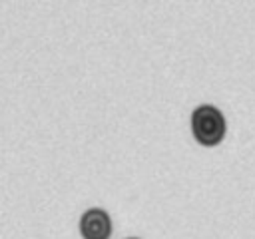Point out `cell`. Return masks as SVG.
I'll return each instance as SVG.
<instances>
[{
  "label": "cell",
  "mask_w": 255,
  "mask_h": 239,
  "mask_svg": "<svg viewBox=\"0 0 255 239\" xmlns=\"http://www.w3.org/2000/svg\"><path fill=\"white\" fill-rule=\"evenodd\" d=\"M191 129L201 145H217L225 135V118L213 106H199L191 114Z\"/></svg>",
  "instance_id": "cell-1"
},
{
  "label": "cell",
  "mask_w": 255,
  "mask_h": 239,
  "mask_svg": "<svg viewBox=\"0 0 255 239\" xmlns=\"http://www.w3.org/2000/svg\"><path fill=\"white\" fill-rule=\"evenodd\" d=\"M80 233L84 239H108L112 233V219L104 209H88L80 219Z\"/></svg>",
  "instance_id": "cell-2"
},
{
  "label": "cell",
  "mask_w": 255,
  "mask_h": 239,
  "mask_svg": "<svg viewBox=\"0 0 255 239\" xmlns=\"http://www.w3.org/2000/svg\"><path fill=\"white\" fill-rule=\"evenodd\" d=\"M131 239H135V237H131Z\"/></svg>",
  "instance_id": "cell-3"
}]
</instances>
